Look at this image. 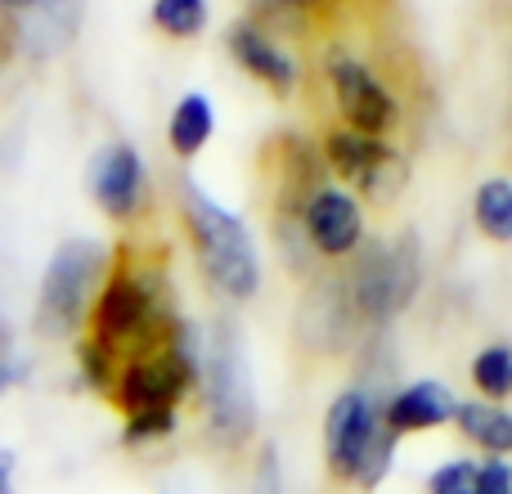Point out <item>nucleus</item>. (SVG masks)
<instances>
[{"label":"nucleus","mask_w":512,"mask_h":494,"mask_svg":"<svg viewBox=\"0 0 512 494\" xmlns=\"http://www.w3.org/2000/svg\"><path fill=\"white\" fill-rule=\"evenodd\" d=\"M185 225L207 279L225 297H252L256 283H261V256H256L252 230L243 225V216L225 212L194 180H185Z\"/></svg>","instance_id":"f257e3e1"},{"label":"nucleus","mask_w":512,"mask_h":494,"mask_svg":"<svg viewBox=\"0 0 512 494\" xmlns=\"http://www.w3.org/2000/svg\"><path fill=\"white\" fill-rule=\"evenodd\" d=\"M104 270V247L95 239H68L50 256L36 301V328L45 337H72L90 310V292Z\"/></svg>","instance_id":"f03ea898"},{"label":"nucleus","mask_w":512,"mask_h":494,"mask_svg":"<svg viewBox=\"0 0 512 494\" xmlns=\"http://www.w3.org/2000/svg\"><path fill=\"white\" fill-rule=\"evenodd\" d=\"M418 292V247L409 239L373 243L355 265V301L364 315L391 319Z\"/></svg>","instance_id":"7ed1b4c3"},{"label":"nucleus","mask_w":512,"mask_h":494,"mask_svg":"<svg viewBox=\"0 0 512 494\" xmlns=\"http://www.w3.org/2000/svg\"><path fill=\"white\" fill-rule=\"evenodd\" d=\"M207 400H212V423L225 441H243L256 427V391L243 360V342L234 333H221L207 364Z\"/></svg>","instance_id":"20e7f679"},{"label":"nucleus","mask_w":512,"mask_h":494,"mask_svg":"<svg viewBox=\"0 0 512 494\" xmlns=\"http://www.w3.org/2000/svg\"><path fill=\"white\" fill-rule=\"evenodd\" d=\"M382 432H387V427H382L378 405H373L364 391H342V396L328 405V418H324V454H328L333 477L355 481L364 454L378 445Z\"/></svg>","instance_id":"39448f33"},{"label":"nucleus","mask_w":512,"mask_h":494,"mask_svg":"<svg viewBox=\"0 0 512 494\" xmlns=\"http://www.w3.org/2000/svg\"><path fill=\"white\" fill-rule=\"evenodd\" d=\"M158 324L162 319H158V310H153V297L144 292V283L117 274L95 301V333H90V346L104 351L108 364H113V355L122 351V346H135Z\"/></svg>","instance_id":"423d86ee"},{"label":"nucleus","mask_w":512,"mask_h":494,"mask_svg":"<svg viewBox=\"0 0 512 494\" xmlns=\"http://www.w3.org/2000/svg\"><path fill=\"white\" fill-rule=\"evenodd\" d=\"M328 81H333L337 108L346 113L355 135L378 140V135H387L391 126H396V117H400L396 99L387 95V86H382L364 63L346 59V54H333V59H328Z\"/></svg>","instance_id":"0eeeda50"},{"label":"nucleus","mask_w":512,"mask_h":494,"mask_svg":"<svg viewBox=\"0 0 512 494\" xmlns=\"http://www.w3.org/2000/svg\"><path fill=\"white\" fill-rule=\"evenodd\" d=\"M90 194H95V203L104 207V216H113V221L135 216V207H140V198H144L140 153H135L131 144H113V149L99 153L95 167H90Z\"/></svg>","instance_id":"6e6552de"},{"label":"nucleus","mask_w":512,"mask_h":494,"mask_svg":"<svg viewBox=\"0 0 512 494\" xmlns=\"http://www.w3.org/2000/svg\"><path fill=\"white\" fill-rule=\"evenodd\" d=\"M306 234L324 256H351L364 234L360 203L346 189H319L306 203Z\"/></svg>","instance_id":"1a4fd4ad"},{"label":"nucleus","mask_w":512,"mask_h":494,"mask_svg":"<svg viewBox=\"0 0 512 494\" xmlns=\"http://www.w3.org/2000/svg\"><path fill=\"white\" fill-rule=\"evenodd\" d=\"M454 409H459V400H454L450 387H441V382H414V387H405L387 409H382V427H387L391 436L427 432V427L450 423Z\"/></svg>","instance_id":"9d476101"},{"label":"nucleus","mask_w":512,"mask_h":494,"mask_svg":"<svg viewBox=\"0 0 512 494\" xmlns=\"http://www.w3.org/2000/svg\"><path fill=\"white\" fill-rule=\"evenodd\" d=\"M328 162L342 171V180L369 189L373 198H378V189H382V176L396 167L387 144L369 140V135H355V131H337L333 140H328Z\"/></svg>","instance_id":"9b49d317"},{"label":"nucleus","mask_w":512,"mask_h":494,"mask_svg":"<svg viewBox=\"0 0 512 494\" xmlns=\"http://www.w3.org/2000/svg\"><path fill=\"white\" fill-rule=\"evenodd\" d=\"M230 50L239 54L243 68H248L256 81H265L274 95H292V86H297V68H292V59L265 32H256L252 23L230 27Z\"/></svg>","instance_id":"f8f14e48"},{"label":"nucleus","mask_w":512,"mask_h":494,"mask_svg":"<svg viewBox=\"0 0 512 494\" xmlns=\"http://www.w3.org/2000/svg\"><path fill=\"white\" fill-rule=\"evenodd\" d=\"M212 131H216V108H212V99L194 90V95H185L176 104V113H171L167 140L180 158H198V153L207 149V140H212Z\"/></svg>","instance_id":"ddd939ff"},{"label":"nucleus","mask_w":512,"mask_h":494,"mask_svg":"<svg viewBox=\"0 0 512 494\" xmlns=\"http://www.w3.org/2000/svg\"><path fill=\"white\" fill-rule=\"evenodd\" d=\"M454 418H459L463 436H468V441H477L481 450L512 454V414H508V409L486 405V400H472V405L454 409Z\"/></svg>","instance_id":"4468645a"},{"label":"nucleus","mask_w":512,"mask_h":494,"mask_svg":"<svg viewBox=\"0 0 512 494\" xmlns=\"http://www.w3.org/2000/svg\"><path fill=\"white\" fill-rule=\"evenodd\" d=\"M472 216L486 239L512 243V180H486L472 198Z\"/></svg>","instance_id":"2eb2a0df"},{"label":"nucleus","mask_w":512,"mask_h":494,"mask_svg":"<svg viewBox=\"0 0 512 494\" xmlns=\"http://www.w3.org/2000/svg\"><path fill=\"white\" fill-rule=\"evenodd\" d=\"M472 382L486 400H504L512 391V351L508 346H486V351L472 360Z\"/></svg>","instance_id":"dca6fc26"},{"label":"nucleus","mask_w":512,"mask_h":494,"mask_svg":"<svg viewBox=\"0 0 512 494\" xmlns=\"http://www.w3.org/2000/svg\"><path fill=\"white\" fill-rule=\"evenodd\" d=\"M153 23L167 36H198L207 27V0H153Z\"/></svg>","instance_id":"f3484780"},{"label":"nucleus","mask_w":512,"mask_h":494,"mask_svg":"<svg viewBox=\"0 0 512 494\" xmlns=\"http://www.w3.org/2000/svg\"><path fill=\"white\" fill-rule=\"evenodd\" d=\"M472 486H477V463H468V459L445 463L432 477V494H472Z\"/></svg>","instance_id":"a211bd4d"},{"label":"nucleus","mask_w":512,"mask_h":494,"mask_svg":"<svg viewBox=\"0 0 512 494\" xmlns=\"http://www.w3.org/2000/svg\"><path fill=\"white\" fill-rule=\"evenodd\" d=\"M472 494H512V463L486 459L477 468V486H472Z\"/></svg>","instance_id":"6ab92c4d"},{"label":"nucleus","mask_w":512,"mask_h":494,"mask_svg":"<svg viewBox=\"0 0 512 494\" xmlns=\"http://www.w3.org/2000/svg\"><path fill=\"white\" fill-rule=\"evenodd\" d=\"M252 494H283V472H279V454H265L261 468H256V481H252Z\"/></svg>","instance_id":"aec40b11"},{"label":"nucleus","mask_w":512,"mask_h":494,"mask_svg":"<svg viewBox=\"0 0 512 494\" xmlns=\"http://www.w3.org/2000/svg\"><path fill=\"white\" fill-rule=\"evenodd\" d=\"M0 494H14V454L0 450Z\"/></svg>","instance_id":"412c9836"},{"label":"nucleus","mask_w":512,"mask_h":494,"mask_svg":"<svg viewBox=\"0 0 512 494\" xmlns=\"http://www.w3.org/2000/svg\"><path fill=\"white\" fill-rule=\"evenodd\" d=\"M23 378V364H9V360H0V396H5L14 382Z\"/></svg>","instance_id":"4be33fe9"},{"label":"nucleus","mask_w":512,"mask_h":494,"mask_svg":"<svg viewBox=\"0 0 512 494\" xmlns=\"http://www.w3.org/2000/svg\"><path fill=\"white\" fill-rule=\"evenodd\" d=\"M5 9H32V5H45V0H0Z\"/></svg>","instance_id":"5701e85b"}]
</instances>
